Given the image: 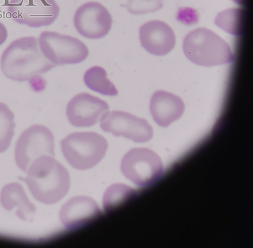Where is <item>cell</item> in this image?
<instances>
[{"mask_svg":"<svg viewBox=\"0 0 253 248\" xmlns=\"http://www.w3.org/2000/svg\"><path fill=\"white\" fill-rule=\"evenodd\" d=\"M25 177H20L34 198L50 205L61 200L70 187V176L66 168L50 156H42L30 165Z\"/></svg>","mask_w":253,"mask_h":248,"instance_id":"2","label":"cell"},{"mask_svg":"<svg viewBox=\"0 0 253 248\" xmlns=\"http://www.w3.org/2000/svg\"><path fill=\"white\" fill-rule=\"evenodd\" d=\"M232 0L239 5H244L245 2V0Z\"/></svg>","mask_w":253,"mask_h":248,"instance_id":"23","label":"cell"},{"mask_svg":"<svg viewBox=\"0 0 253 248\" xmlns=\"http://www.w3.org/2000/svg\"><path fill=\"white\" fill-rule=\"evenodd\" d=\"M139 37L142 47L149 53L158 56L170 52L176 42L173 30L160 20H150L141 25Z\"/></svg>","mask_w":253,"mask_h":248,"instance_id":"12","label":"cell"},{"mask_svg":"<svg viewBox=\"0 0 253 248\" xmlns=\"http://www.w3.org/2000/svg\"><path fill=\"white\" fill-rule=\"evenodd\" d=\"M84 81L88 88L102 95L113 96L119 93L115 85L107 78L106 70L100 66H94L87 69Z\"/></svg>","mask_w":253,"mask_h":248,"instance_id":"16","label":"cell"},{"mask_svg":"<svg viewBox=\"0 0 253 248\" xmlns=\"http://www.w3.org/2000/svg\"><path fill=\"white\" fill-rule=\"evenodd\" d=\"M244 11L240 8H232L218 13L215 24L225 32L235 36L243 34Z\"/></svg>","mask_w":253,"mask_h":248,"instance_id":"17","label":"cell"},{"mask_svg":"<svg viewBox=\"0 0 253 248\" xmlns=\"http://www.w3.org/2000/svg\"><path fill=\"white\" fill-rule=\"evenodd\" d=\"M100 122V126L104 131L135 143L148 142L153 136V128L147 120L126 112L108 111Z\"/></svg>","mask_w":253,"mask_h":248,"instance_id":"9","label":"cell"},{"mask_svg":"<svg viewBox=\"0 0 253 248\" xmlns=\"http://www.w3.org/2000/svg\"><path fill=\"white\" fill-rule=\"evenodd\" d=\"M0 203L7 210L16 208V214L24 221L31 220L36 210L23 186L16 182L8 183L2 188L0 193Z\"/></svg>","mask_w":253,"mask_h":248,"instance_id":"15","label":"cell"},{"mask_svg":"<svg viewBox=\"0 0 253 248\" xmlns=\"http://www.w3.org/2000/svg\"><path fill=\"white\" fill-rule=\"evenodd\" d=\"M74 25L79 34L89 39H101L109 33L113 24L112 15L107 8L97 1H88L76 10Z\"/></svg>","mask_w":253,"mask_h":248,"instance_id":"10","label":"cell"},{"mask_svg":"<svg viewBox=\"0 0 253 248\" xmlns=\"http://www.w3.org/2000/svg\"><path fill=\"white\" fill-rule=\"evenodd\" d=\"M150 113L155 122L166 127L181 117L185 105L178 96L164 90H158L152 95L150 102Z\"/></svg>","mask_w":253,"mask_h":248,"instance_id":"14","label":"cell"},{"mask_svg":"<svg viewBox=\"0 0 253 248\" xmlns=\"http://www.w3.org/2000/svg\"><path fill=\"white\" fill-rule=\"evenodd\" d=\"M163 6L162 0H128L126 5L128 11L133 15L154 12Z\"/></svg>","mask_w":253,"mask_h":248,"instance_id":"20","label":"cell"},{"mask_svg":"<svg viewBox=\"0 0 253 248\" xmlns=\"http://www.w3.org/2000/svg\"><path fill=\"white\" fill-rule=\"evenodd\" d=\"M7 10L15 22L37 28L52 24L60 8L55 0H9Z\"/></svg>","mask_w":253,"mask_h":248,"instance_id":"8","label":"cell"},{"mask_svg":"<svg viewBox=\"0 0 253 248\" xmlns=\"http://www.w3.org/2000/svg\"><path fill=\"white\" fill-rule=\"evenodd\" d=\"M124 175L135 184L145 187L156 182L163 172L159 156L146 148H134L123 157L121 164Z\"/></svg>","mask_w":253,"mask_h":248,"instance_id":"7","label":"cell"},{"mask_svg":"<svg viewBox=\"0 0 253 248\" xmlns=\"http://www.w3.org/2000/svg\"><path fill=\"white\" fill-rule=\"evenodd\" d=\"M29 80L30 86L34 91H42L46 87V81L40 75L33 76Z\"/></svg>","mask_w":253,"mask_h":248,"instance_id":"21","label":"cell"},{"mask_svg":"<svg viewBox=\"0 0 253 248\" xmlns=\"http://www.w3.org/2000/svg\"><path fill=\"white\" fill-rule=\"evenodd\" d=\"M182 47L187 58L201 66L222 65L234 59L228 43L206 28H197L188 33L184 38Z\"/></svg>","mask_w":253,"mask_h":248,"instance_id":"3","label":"cell"},{"mask_svg":"<svg viewBox=\"0 0 253 248\" xmlns=\"http://www.w3.org/2000/svg\"><path fill=\"white\" fill-rule=\"evenodd\" d=\"M136 191L133 189L126 184H114L106 190L103 195V208L106 211H109L133 197Z\"/></svg>","mask_w":253,"mask_h":248,"instance_id":"19","label":"cell"},{"mask_svg":"<svg viewBox=\"0 0 253 248\" xmlns=\"http://www.w3.org/2000/svg\"><path fill=\"white\" fill-rule=\"evenodd\" d=\"M38 40L42 53L55 66L79 63L89 55L85 43L69 35L44 31Z\"/></svg>","mask_w":253,"mask_h":248,"instance_id":"5","label":"cell"},{"mask_svg":"<svg viewBox=\"0 0 253 248\" xmlns=\"http://www.w3.org/2000/svg\"><path fill=\"white\" fill-rule=\"evenodd\" d=\"M14 115L8 106L0 102V153L9 147L14 135Z\"/></svg>","mask_w":253,"mask_h":248,"instance_id":"18","label":"cell"},{"mask_svg":"<svg viewBox=\"0 0 253 248\" xmlns=\"http://www.w3.org/2000/svg\"><path fill=\"white\" fill-rule=\"evenodd\" d=\"M100 213V208L94 200L86 196H78L63 205L59 218L66 228L72 229L85 224Z\"/></svg>","mask_w":253,"mask_h":248,"instance_id":"13","label":"cell"},{"mask_svg":"<svg viewBox=\"0 0 253 248\" xmlns=\"http://www.w3.org/2000/svg\"><path fill=\"white\" fill-rule=\"evenodd\" d=\"M42 156H54V136L46 126L34 124L24 130L16 142L15 162L26 172L31 164Z\"/></svg>","mask_w":253,"mask_h":248,"instance_id":"6","label":"cell"},{"mask_svg":"<svg viewBox=\"0 0 253 248\" xmlns=\"http://www.w3.org/2000/svg\"><path fill=\"white\" fill-rule=\"evenodd\" d=\"M0 62L6 77L20 82L45 73L56 66L42 53L38 40L34 36L22 37L12 41L3 51Z\"/></svg>","mask_w":253,"mask_h":248,"instance_id":"1","label":"cell"},{"mask_svg":"<svg viewBox=\"0 0 253 248\" xmlns=\"http://www.w3.org/2000/svg\"><path fill=\"white\" fill-rule=\"evenodd\" d=\"M7 37V29L5 26L0 22V46L6 41Z\"/></svg>","mask_w":253,"mask_h":248,"instance_id":"22","label":"cell"},{"mask_svg":"<svg viewBox=\"0 0 253 248\" xmlns=\"http://www.w3.org/2000/svg\"><path fill=\"white\" fill-rule=\"evenodd\" d=\"M60 144L67 161L80 170L90 168L98 164L108 146L106 138L93 131L73 132L63 138Z\"/></svg>","mask_w":253,"mask_h":248,"instance_id":"4","label":"cell"},{"mask_svg":"<svg viewBox=\"0 0 253 248\" xmlns=\"http://www.w3.org/2000/svg\"><path fill=\"white\" fill-rule=\"evenodd\" d=\"M108 104L86 92L74 96L68 102L66 115L69 123L76 127H90L100 121L108 111Z\"/></svg>","mask_w":253,"mask_h":248,"instance_id":"11","label":"cell"}]
</instances>
